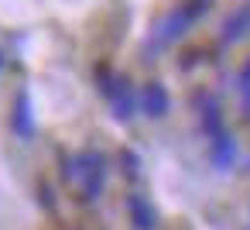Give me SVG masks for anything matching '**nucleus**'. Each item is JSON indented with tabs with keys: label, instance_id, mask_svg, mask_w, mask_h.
Here are the masks:
<instances>
[{
	"label": "nucleus",
	"instance_id": "10",
	"mask_svg": "<svg viewBox=\"0 0 250 230\" xmlns=\"http://www.w3.org/2000/svg\"><path fill=\"white\" fill-rule=\"evenodd\" d=\"M120 161H124V175L127 179H137L141 175V158L134 151H120Z\"/></svg>",
	"mask_w": 250,
	"mask_h": 230
},
{
	"label": "nucleus",
	"instance_id": "4",
	"mask_svg": "<svg viewBox=\"0 0 250 230\" xmlns=\"http://www.w3.org/2000/svg\"><path fill=\"white\" fill-rule=\"evenodd\" d=\"M137 107H141V114H144V117L161 120V117L171 110V96H168L165 83H158V79L144 83V86H141V93H137Z\"/></svg>",
	"mask_w": 250,
	"mask_h": 230
},
{
	"label": "nucleus",
	"instance_id": "6",
	"mask_svg": "<svg viewBox=\"0 0 250 230\" xmlns=\"http://www.w3.org/2000/svg\"><path fill=\"white\" fill-rule=\"evenodd\" d=\"M247 35H250V0L226 14L223 31H219V42H223V45H236V42H243Z\"/></svg>",
	"mask_w": 250,
	"mask_h": 230
},
{
	"label": "nucleus",
	"instance_id": "1",
	"mask_svg": "<svg viewBox=\"0 0 250 230\" xmlns=\"http://www.w3.org/2000/svg\"><path fill=\"white\" fill-rule=\"evenodd\" d=\"M206 11H209V0H185V4L171 7V11L161 18V24L154 28V45H158V48H168V45L182 42V38L192 31V24H195Z\"/></svg>",
	"mask_w": 250,
	"mask_h": 230
},
{
	"label": "nucleus",
	"instance_id": "3",
	"mask_svg": "<svg viewBox=\"0 0 250 230\" xmlns=\"http://www.w3.org/2000/svg\"><path fill=\"white\" fill-rule=\"evenodd\" d=\"M72 182L79 185V199L83 203H96L106 189V158L100 151H79L72 158Z\"/></svg>",
	"mask_w": 250,
	"mask_h": 230
},
{
	"label": "nucleus",
	"instance_id": "11",
	"mask_svg": "<svg viewBox=\"0 0 250 230\" xmlns=\"http://www.w3.org/2000/svg\"><path fill=\"white\" fill-rule=\"evenodd\" d=\"M236 86H240V96H243V103L250 107V62L240 69V76H236Z\"/></svg>",
	"mask_w": 250,
	"mask_h": 230
},
{
	"label": "nucleus",
	"instance_id": "7",
	"mask_svg": "<svg viewBox=\"0 0 250 230\" xmlns=\"http://www.w3.org/2000/svg\"><path fill=\"white\" fill-rule=\"evenodd\" d=\"M11 127L21 141H31L35 138V114H31V93L28 90H18L14 96V114H11Z\"/></svg>",
	"mask_w": 250,
	"mask_h": 230
},
{
	"label": "nucleus",
	"instance_id": "5",
	"mask_svg": "<svg viewBox=\"0 0 250 230\" xmlns=\"http://www.w3.org/2000/svg\"><path fill=\"white\" fill-rule=\"evenodd\" d=\"M195 107H199V127H202V134L212 141V138H219L223 131H226V120H223V110H219V100L212 96V93H195Z\"/></svg>",
	"mask_w": 250,
	"mask_h": 230
},
{
	"label": "nucleus",
	"instance_id": "2",
	"mask_svg": "<svg viewBox=\"0 0 250 230\" xmlns=\"http://www.w3.org/2000/svg\"><path fill=\"white\" fill-rule=\"evenodd\" d=\"M96 83H100V93L110 100V107H113V117L117 120H134V114L141 110L137 107V93H134V86H130V79L127 76H120V72H113L110 66H96Z\"/></svg>",
	"mask_w": 250,
	"mask_h": 230
},
{
	"label": "nucleus",
	"instance_id": "9",
	"mask_svg": "<svg viewBox=\"0 0 250 230\" xmlns=\"http://www.w3.org/2000/svg\"><path fill=\"white\" fill-rule=\"evenodd\" d=\"M127 213H130L134 230H154L158 227V209L151 206V199L144 192H130L127 196Z\"/></svg>",
	"mask_w": 250,
	"mask_h": 230
},
{
	"label": "nucleus",
	"instance_id": "12",
	"mask_svg": "<svg viewBox=\"0 0 250 230\" xmlns=\"http://www.w3.org/2000/svg\"><path fill=\"white\" fill-rule=\"evenodd\" d=\"M42 203H45V206H48V209H52V206H55V196H52V192H48V185H42Z\"/></svg>",
	"mask_w": 250,
	"mask_h": 230
},
{
	"label": "nucleus",
	"instance_id": "8",
	"mask_svg": "<svg viewBox=\"0 0 250 230\" xmlns=\"http://www.w3.org/2000/svg\"><path fill=\"white\" fill-rule=\"evenodd\" d=\"M236 155H240V148H236V141H233L229 131H223L219 138L209 141V161H212L216 172H229L236 165Z\"/></svg>",
	"mask_w": 250,
	"mask_h": 230
},
{
	"label": "nucleus",
	"instance_id": "13",
	"mask_svg": "<svg viewBox=\"0 0 250 230\" xmlns=\"http://www.w3.org/2000/svg\"><path fill=\"white\" fill-rule=\"evenodd\" d=\"M4 66H7V59H4V48H0V72H4Z\"/></svg>",
	"mask_w": 250,
	"mask_h": 230
},
{
	"label": "nucleus",
	"instance_id": "14",
	"mask_svg": "<svg viewBox=\"0 0 250 230\" xmlns=\"http://www.w3.org/2000/svg\"><path fill=\"white\" fill-rule=\"evenodd\" d=\"M247 230H250V227H247Z\"/></svg>",
	"mask_w": 250,
	"mask_h": 230
}]
</instances>
